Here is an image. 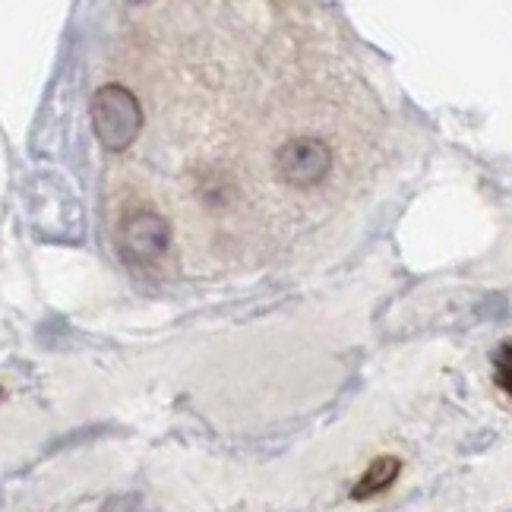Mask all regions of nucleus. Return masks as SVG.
<instances>
[{
  "mask_svg": "<svg viewBox=\"0 0 512 512\" xmlns=\"http://www.w3.org/2000/svg\"><path fill=\"white\" fill-rule=\"evenodd\" d=\"M92 130L108 152L130 149L143 133V105L127 86L108 83L92 95Z\"/></svg>",
  "mask_w": 512,
  "mask_h": 512,
  "instance_id": "1",
  "label": "nucleus"
},
{
  "mask_svg": "<svg viewBox=\"0 0 512 512\" xmlns=\"http://www.w3.org/2000/svg\"><path fill=\"white\" fill-rule=\"evenodd\" d=\"M117 247L130 266H155L171 247V222L155 209H133L124 215L121 231H117Z\"/></svg>",
  "mask_w": 512,
  "mask_h": 512,
  "instance_id": "2",
  "label": "nucleus"
},
{
  "mask_svg": "<svg viewBox=\"0 0 512 512\" xmlns=\"http://www.w3.org/2000/svg\"><path fill=\"white\" fill-rule=\"evenodd\" d=\"M329 171H332V149L323 140H313V136H298V140L285 143L275 152V174L288 187L310 190L323 184Z\"/></svg>",
  "mask_w": 512,
  "mask_h": 512,
  "instance_id": "3",
  "label": "nucleus"
},
{
  "mask_svg": "<svg viewBox=\"0 0 512 512\" xmlns=\"http://www.w3.org/2000/svg\"><path fill=\"white\" fill-rule=\"evenodd\" d=\"M402 475V462L396 456H380V459H373L370 468L364 471V475L358 478V484L351 487V500H373V497H380L386 494V490L399 481Z\"/></svg>",
  "mask_w": 512,
  "mask_h": 512,
  "instance_id": "4",
  "label": "nucleus"
},
{
  "mask_svg": "<svg viewBox=\"0 0 512 512\" xmlns=\"http://www.w3.org/2000/svg\"><path fill=\"white\" fill-rule=\"evenodd\" d=\"M509 354H512V348H509V342H503L500 351H497V358H494V377H497L503 399H509Z\"/></svg>",
  "mask_w": 512,
  "mask_h": 512,
  "instance_id": "5",
  "label": "nucleus"
}]
</instances>
